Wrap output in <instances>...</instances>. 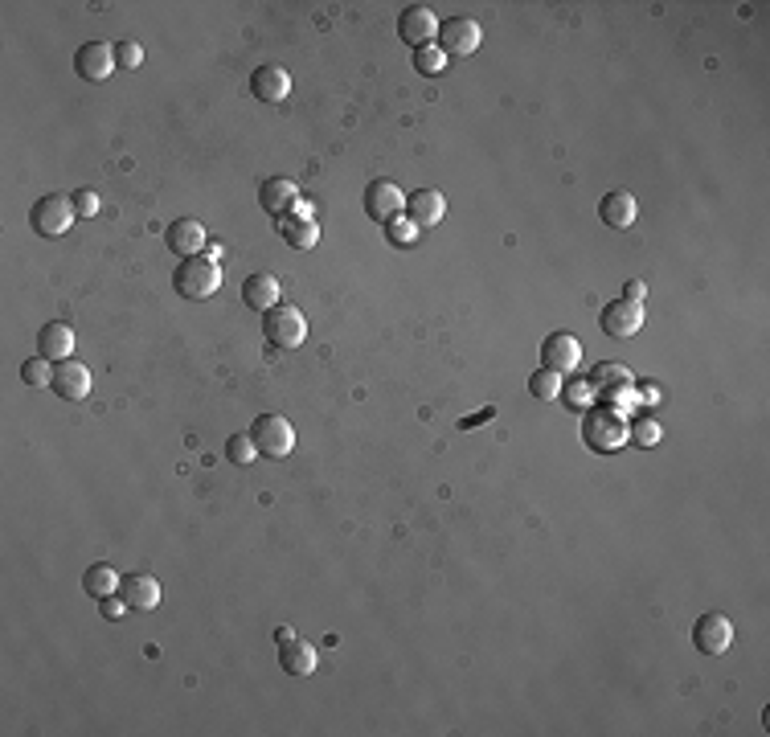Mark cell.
Masks as SVG:
<instances>
[{
	"mask_svg": "<svg viewBox=\"0 0 770 737\" xmlns=\"http://www.w3.org/2000/svg\"><path fill=\"white\" fill-rule=\"evenodd\" d=\"M173 287L181 299H209L222 291V271L213 258H181V267L173 271Z\"/></svg>",
	"mask_w": 770,
	"mask_h": 737,
	"instance_id": "cell-1",
	"label": "cell"
},
{
	"mask_svg": "<svg viewBox=\"0 0 770 737\" xmlns=\"http://www.w3.org/2000/svg\"><path fill=\"white\" fill-rule=\"evenodd\" d=\"M74 201L70 197H58V193H46L37 197L33 209H29V226L37 238H62L70 226H74Z\"/></svg>",
	"mask_w": 770,
	"mask_h": 737,
	"instance_id": "cell-2",
	"label": "cell"
},
{
	"mask_svg": "<svg viewBox=\"0 0 770 737\" xmlns=\"http://www.w3.org/2000/svg\"><path fill=\"white\" fill-rule=\"evenodd\" d=\"M263 336L275 344V349H299L308 336V320L299 308H291V303H275V308L263 316Z\"/></svg>",
	"mask_w": 770,
	"mask_h": 737,
	"instance_id": "cell-3",
	"label": "cell"
},
{
	"mask_svg": "<svg viewBox=\"0 0 770 737\" xmlns=\"http://www.w3.org/2000/svg\"><path fill=\"white\" fill-rule=\"evenodd\" d=\"M250 439H254V447H259V455L283 459L295 447V426L283 414H259L254 426H250Z\"/></svg>",
	"mask_w": 770,
	"mask_h": 737,
	"instance_id": "cell-4",
	"label": "cell"
},
{
	"mask_svg": "<svg viewBox=\"0 0 770 737\" xmlns=\"http://www.w3.org/2000/svg\"><path fill=\"white\" fill-rule=\"evenodd\" d=\"M586 443L594 447V451H615V447H623L631 435H627V422L615 414V410H590L586 414Z\"/></svg>",
	"mask_w": 770,
	"mask_h": 737,
	"instance_id": "cell-5",
	"label": "cell"
},
{
	"mask_svg": "<svg viewBox=\"0 0 770 737\" xmlns=\"http://www.w3.org/2000/svg\"><path fill=\"white\" fill-rule=\"evenodd\" d=\"M480 41H484V33H480V25H476L472 17H451V21L439 25V50H443L447 58L476 54Z\"/></svg>",
	"mask_w": 770,
	"mask_h": 737,
	"instance_id": "cell-6",
	"label": "cell"
},
{
	"mask_svg": "<svg viewBox=\"0 0 770 737\" xmlns=\"http://www.w3.org/2000/svg\"><path fill=\"white\" fill-rule=\"evenodd\" d=\"M365 213H369L373 222L390 226L394 218H402V213H406V193H402L394 181H369V189H365Z\"/></svg>",
	"mask_w": 770,
	"mask_h": 737,
	"instance_id": "cell-7",
	"label": "cell"
},
{
	"mask_svg": "<svg viewBox=\"0 0 770 737\" xmlns=\"http://www.w3.org/2000/svg\"><path fill=\"white\" fill-rule=\"evenodd\" d=\"M598 324H603V332L615 336V340H631L639 328H644V303H635V299L623 295V299L607 303L603 316H598Z\"/></svg>",
	"mask_w": 770,
	"mask_h": 737,
	"instance_id": "cell-8",
	"label": "cell"
},
{
	"mask_svg": "<svg viewBox=\"0 0 770 737\" xmlns=\"http://www.w3.org/2000/svg\"><path fill=\"white\" fill-rule=\"evenodd\" d=\"M693 643H697V652H701V656H721V652H730V643H734V623L725 619V615H717V611H709V615L697 619Z\"/></svg>",
	"mask_w": 770,
	"mask_h": 737,
	"instance_id": "cell-9",
	"label": "cell"
},
{
	"mask_svg": "<svg viewBox=\"0 0 770 737\" xmlns=\"http://www.w3.org/2000/svg\"><path fill=\"white\" fill-rule=\"evenodd\" d=\"M398 37L406 41V46H414V50L435 46V41H439V21H435V13L422 9V5L402 9V17H398Z\"/></svg>",
	"mask_w": 770,
	"mask_h": 737,
	"instance_id": "cell-10",
	"label": "cell"
},
{
	"mask_svg": "<svg viewBox=\"0 0 770 737\" xmlns=\"http://www.w3.org/2000/svg\"><path fill=\"white\" fill-rule=\"evenodd\" d=\"M541 361H545V369H553V373H574V369L582 365V344H578V336H574V332H553V336H545Z\"/></svg>",
	"mask_w": 770,
	"mask_h": 737,
	"instance_id": "cell-11",
	"label": "cell"
},
{
	"mask_svg": "<svg viewBox=\"0 0 770 737\" xmlns=\"http://www.w3.org/2000/svg\"><path fill=\"white\" fill-rule=\"evenodd\" d=\"M74 70H78V78H87V82L111 78L115 74V46H107V41H87V46H78Z\"/></svg>",
	"mask_w": 770,
	"mask_h": 737,
	"instance_id": "cell-12",
	"label": "cell"
},
{
	"mask_svg": "<svg viewBox=\"0 0 770 737\" xmlns=\"http://www.w3.org/2000/svg\"><path fill=\"white\" fill-rule=\"evenodd\" d=\"M164 246L173 250L177 258H197L209 246V234H205V226L197 218H177L173 226L164 230Z\"/></svg>",
	"mask_w": 770,
	"mask_h": 737,
	"instance_id": "cell-13",
	"label": "cell"
},
{
	"mask_svg": "<svg viewBox=\"0 0 770 737\" xmlns=\"http://www.w3.org/2000/svg\"><path fill=\"white\" fill-rule=\"evenodd\" d=\"M250 91H254V99H259V103L275 107V103H283V99L291 95V74H287L279 62H267V66L254 70Z\"/></svg>",
	"mask_w": 770,
	"mask_h": 737,
	"instance_id": "cell-14",
	"label": "cell"
},
{
	"mask_svg": "<svg viewBox=\"0 0 770 737\" xmlns=\"http://www.w3.org/2000/svg\"><path fill=\"white\" fill-rule=\"evenodd\" d=\"M443 213H447V197L439 189H418L406 197V218L418 226V230H431L443 222Z\"/></svg>",
	"mask_w": 770,
	"mask_h": 737,
	"instance_id": "cell-15",
	"label": "cell"
},
{
	"mask_svg": "<svg viewBox=\"0 0 770 737\" xmlns=\"http://www.w3.org/2000/svg\"><path fill=\"white\" fill-rule=\"evenodd\" d=\"M54 389L62 402H82L91 398V369L78 361H58L54 365Z\"/></svg>",
	"mask_w": 770,
	"mask_h": 737,
	"instance_id": "cell-16",
	"label": "cell"
},
{
	"mask_svg": "<svg viewBox=\"0 0 770 737\" xmlns=\"http://www.w3.org/2000/svg\"><path fill=\"white\" fill-rule=\"evenodd\" d=\"M70 353H74V328L70 324H62V320H54V324H46L37 332V357H46V361H70Z\"/></svg>",
	"mask_w": 770,
	"mask_h": 737,
	"instance_id": "cell-17",
	"label": "cell"
},
{
	"mask_svg": "<svg viewBox=\"0 0 770 737\" xmlns=\"http://www.w3.org/2000/svg\"><path fill=\"white\" fill-rule=\"evenodd\" d=\"M295 201H299V189L287 177H267L263 189H259V205L271 213V218H279V222L295 209Z\"/></svg>",
	"mask_w": 770,
	"mask_h": 737,
	"instance_id": "cell-18",
	"label": "cell"
},
{
	"mask_svg": "<svg viewBox=\"0 0 770 737\" xmlns=\"http://www.w3.org/2000/svg\"><path fill=\"white\" fill-rule=\"evenodd\" d=\"M598 218H603L611 230H627L639 218V205H635V197L627 189H615V193H607L603 201H598Z\"/></svg>",
	"mask_w": 770,
	"mask_h": 737,
	"instance_id": "cell-19",
	"label": "cell"
},
{
	"mask_svg": "<svg viewBox=\"0 0 770 737\" xmlns=\"http://www.w3.org/2000/svg\"><path fill=\"white\" fill-rule=\"evenodd\" d=\"M119 590H123V602L132 606V611H156L160 606V582L152 574H127L119 582Z\"/></svg>",
	"mask_w": 770,
	"mask_h": 737,
	"instance_id": "cell-20",
	"label": "cell"
},
{
	"mask_svg": "<svg viewBox=\"0 0 770 737\" xmlns=\"http://www.w3.org/2000/svg\"><path fill=\"white\" fill-rule=\"evenodd\" d=\"M242 303L250 312H271L279 303V279L267 275V271H254L246 283H242Z\"/></svg>",
	"mask_w": 770,
	"mask_h": 737,
	"instance_id": "cell-21",
	"label": "cell"
},
{
	"mask_svg": "<svg viewBox=\"0 0 770 737\" xmlns=\"http://www.w3.org/2000/svg\"><path fill=\"white\" fill-rule=\"evenodd\" d=\"M316 647L312 643H304V639H287V643H279V664H283V672H291V676H308V672H316Z\"/></svg>",
	"mask_w": 770,
	"mask_h": 737,
	"instance_id": "cell-22",
	"label": "cell"
},
{
	"mask_svg": "<svg viewBox=\"0 0 770 737\" xmlns=\"http://www.w3.org/2000/svg\"><path fill=\"white\" fill-rule=\"evenodd\" d=\"M279 230H283V238H287L295 250H308V246L320 242V226H316L312 218H295V213H287V218L279 222Z\"/></svg>",
	"mask_w": 770,
	"mask_h": 737,
	"instance_id": "cell-23",
	"label": "cell"
},
{
	"mask_svg": "<svg viewBox=\"0 0 770 737\" xmlns=\"http://www.w3.org/2000/svg\"><path fill=\"white\" fill-rule=\"evenodd\" d=\"M119 574L107 566V561H99V566H91L87 574H82V590H87L91 598H111L115 590H119Z\"/></svg>",
	"mask_w": 770,
	"mask_h": 737,
	"instance_id": "cell-24",
	"label": "cell"
},
{
	"mask_svg": "<svg viewBox=\"0 0 770 737\" xmlns=\"http://www.w3.org/2000/svg\"><path fill=\"white\" fill-rule=\"evenodd\" d=\"M529 394L537 398V402H553L562 394V373H553V369H537L533 377H529Z\"/></svg>",
	"mask_w": 770,
	"mask_h": 737,
	"instance_id": "cell-25",
	"label": "cell"
},
{
	"mask_svg": "<svg viewBox=\"0 0 770 737\" xmlns=\"http://www.w3.org/2000/svg\"><path fill=\"white\" fill-rule=\"evenodd\" d=\"M21 381L25 385H54V361H46V357H29L25 365H21Z\"/></svg>",
	"mask_w": 770,
	"mask_h": 737,
	"instance_id": "cell-26",
	"label": "cell"
},
{
	"mask_svg": "<svg viewBox=\"0 0 770 737\" xmlns=\"http://www.w3.org/2000/svg\"><path fill=\"white\" fill-rule=\"evenodd\" d=\"M254 451H259V447H254L250 435H230V439H226V459H230L234 467H250V463H254Z\"/></svg>",
	"mask_w": 770,
	"mask_h": 737,
	"instance_id": "cell-27",
	"label": "cell"
},
{
	"mask_svg": "<svg viewBox=\"0 0 770 737\" xmlns=\"http://www.w3.org/2000/svg\"><path fill=\"white\" fill-rule=\"evenodd\" d=\"M414 66H418V74H443L447 54L439 46H422V50H414Z\"/></svg>",
	"mask_w": 770,
	"mask_h": 737,
	"instance_id": "cell-28",
	"label": "cell"
},
{
	"mask_svg": "<svg viewBox=\"0 0 770 737\" xmlns=\"http://www.w3.org/2000/svg\"><path fill=\"white\" fill-rule=\"evenodd\" d=\"M115 66L140 70L144 66V46H140V41H119V46H115Z\"/></svg>",
	"mask_w": 770,
	"mask_h": 737,
	"instance_id": "cell-29",
	"label": "cell"
},
{
	"mask_svg": "<svg viewBox=\"0 0 770 737\" xmlns=\"http://www.w3.org/2000/svg\"><path fill=\"white\" fill-rule=\"evenodd\" d=\"M385 234H390L398 246H414V242H418V226H414L410 218H394L390 226H385Z\"/></svg>",
	"mask_w": 770,
	"mask_h": 737,
	"instance_id": "cell-30",
	"label": "cell"
},
{
	"mask_svg": "<svg viewBox=\"0 0 770 737\" xmlns=\"http://www.w3.org/2000/svg\"><path fill=\"white\" fill-rule=\"evenodd\" d=\"M70 201H74L78 218H95V213H99V193H91V189H78Z\"/></svg>",
	"mask_w": 770,
	"mask_h": 737,
	"instance_id": "cell-31",
	"label": "cell"
},
{
	"mask_svg": "<svg viewBox=\"0 0 770 737\" xmlns=\"http://www.w3.org/2000/svg\"><path fill=\"white\" fill-rule=\"evenodd\" d=\"M631 439H635L639 447H656V443H660V426H656V422H639Z\"/></svg>",
	"mask_w": 770,
	"mask_h": 737,
	"instance_id": "cell-32",
	"label": "cell"
},
{
	"mask_svg": "<svg viewBox=\"0 0 770 737\" xmlns=\"http://www.w3.org/2000/svg\"><path fill=\"white\" fill-rule=\"evenodd\" d=\"M598 385H631V377H627V369L623 365H603V369H598V377H594Z\"/></svg>",
	"mask_w": 770,
	"mask_h": 737,
	"instance_id": "cell-33",
	"label": "cell"
},
{
	"mask_svg": "<svg viewBox=\"0 0 770 737\" xmlns=\"http://www.w3.org/2000/svg\"><path fill=\"white\" fill-rule=\"evenodd\" d=\"M123 611H132V606H127L123 598H115V594H111V598H99V615H103V619H123Z\"/></svg>",
	"mask_w": 770,
	"mask_h": 737,
	"instance_id": "cell-34",
	"label": "cell"
},
{
	"mask_svg": "<svg viewBox=\"0 0 770 737\" xmlns=\"http://www.w3.org/2000/svg\"><path fill=\"white\" fill-rule=\"evenodd\" d=\"M590 389H594V385H586V381H570V385H566V398H570L574 406H590Z\"/></svg>",
	"mask_w": 770,
	"mask_h": 737,
	"instance_id": "cell-35",
	"label": "cell"
},
{
	"mask_svg": "<svg viewBox=\"0 0 770 737\" xmlns=\"http://www.w3.org/2000/svg\"><path fill=\"white\" fill-rule=\"evenodd\" d=\"M644 295H648V287H644V283H627V299H635V303H639Z\"/></svg>",
	"mask_w": 770,
	"mask_h": 737,
	"instance_id": "cell-36",
	"label": "cell"
},
{
	"mask_svg": "<svg viewBox=\"0 0 770 737\" xmlns=\"http://www.w3.org/2000/svg\"><path fill=\"white\" fill-rule=\"evenodd\" d=\"M275 639L287 643V639H295V631H291V627H275Z\"/></svg>",
	"mask_w": 770,
	"mask_h": 737,
	"instance_id": "cell-37",
	"label": "cell"
}]
</instances>
